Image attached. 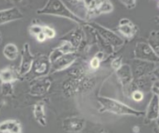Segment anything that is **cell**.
I'll return each instance as SVG.
<instances>
[{"label":"cell","mask_w":159,"mask_h":133,"mask_svg":"<svg viewBox=\"0 0 159 133\" xmlns=\"http://www.w3.org/2000/svg\"><path fill=\"white\" fill-rule=\"evenodd\" d=\"M33 116L34 119L40 126L47 125L46 114V104L43 101H40L34 104L33 107Z\"/></svg>","instance_id":"cell-18"},{"label":"cell","mask_w":159,"mask_h":133,"mask_svg":"<svg viewBox=\"0 0 159 133\" xmlns=\"http://www.w3.org/2000/svg\"><path fill=\"white\" fill-rule=\"evenodd\" d=\"M101 62V60L95 55V56L91 59L90 61H89V67H90L93 70H97V69L100 67Z\"/></svg>","instance_id":"cell-29"},{"label":"cell","mask_w":159,"mask_h":133,"mask_svg":"<svg viewBox=\"0 0 159 133\" xmlns=\"http://www.w3.org/2000/svg\"><path fill=\"white\" fill-rule=\"evenodd\" d=\"M130 97L134 101L141 102L144 99V94L143 92L139 91V90H134V91L130 92Z\"/></svg>","instance_id":"cell-27"},{"label":"cell","mask_w":159,"mask_h":133,"mask_svg":"<svg viewBox=\"0 0 159 133\" xmlns=\"http://www.w3.org/2000/svg\"><path fill=\"white\" fill-rule=\"evenodd\" d=\"M18 71L13 65H8L0 70V83H12L18 81L20 78Z\"/></svg>","instance_id":"cell-15"},{"label":"cell","mask_w":159,"mask_h":133,"mask_svg":"<svg viewBox=\"0 0 159 133\" xmlns=\"http://www.w3.org/2000/svg\"><path fill=\"white\" fill-rule=\"evenodd\" d=\"M87 25L94 29L98 36H99L100 38H102L110 46H112L113 48H117L123 44L124 40L123 38L112 30L108 29L101 24L95 23V22H90V23L87 24Z\"/></svg>","instance_id":"cell-3"},{"label":"cell","mask_w":159,"mask_h":133,"mask_svg":"<svg viewBox=\"0 0 159 133\" xmlns=\"http://www.w3.org/2000/svg\"><path fill=\"white\" fill-rule=\"evenodd\" d=\"M11 133H22V132H11Z\"/></svg>","instance_id":"cell-36"},{"label":"cell","mask_w":159,"mask_h":133,"mask_svg":"<svg viewBox=\"0 0 159 133\" xmlns=\"http://www.w3.org/2000/svg\"><path fill=\"white\" fill-rule=\"evenodd\" d=\"M0 37H1V32H0Z\"/></svg>","instance_id":"cell-37"},{"label":"cell","mask_w":159,"mask_h":133,"mask_svg":"<svg viewBox=\"0 0 159 133\" xmlns=\"http://www.w3.org/2000/svg\"><path fill=\"white\" fill-rule=\"evenodd\" d=\"M43 33L46 37V39H52L56 36V31L49 26L43 25Z\"/></svg>","instance_id":"cell-25"},{"label":"cell","mask_w":159,"mask_h":133,"mask_svg":"<svg viewBox=\"0 0 159 133\" xmlns=\"http://www.w3.org/2000/svg\"><path fill=\"white\" fill-rule=\"evenodd\" d=\"M2 43V37H0V44H1Z\"/></svg>","instance_id":"cell-35"},{"label":"cell","mask_w":159,"mask_h":133,"mask_svg":"<svg viewBox=\"0 0 159 133\" xmlns=\"http://www.w3.org/2000/svg\"><path fill=\"white\" fill-rule=\"evenodd\" d=\"M36 38L37 40H38V41L39 42H44L45 40H46V37L43 33V32H40V34H38V36H36Z\"/></svg>","instance_id":"cell-32"},{"label":"cell","mask_w":159,"mask_h":133,"mask_svg":"<svg viewBox=\"0 0 159 133\" xmlns=\"http://www.w3.org/2000/svg\"><path fill=\"white\" fill-rule=\"evenodd\" d=\"M120 3L123 4L127 9H133L136 7V1H120Z\"/></svg>","instance_id":"cell-30"},{"label":"cell","mask_w":159,"mask_h":133,"mask_svg":"<svg viewBox=\"0 0 159 133\" xmlns=\"http://www.w3.org/2000/svg\"><path fill=\"white\" fill-rule=\"evenodd\" d=\"M158 80L157 76H154L153 73L151 74L144 76L137 79H134L128 88V92H132L134 90H139L142 92H148L151 91L152 84L154 82Z\"/></svg>","instance_id":"cell-8"},{"label":"cell","mask_w":159,"mask_h":133,"mask_svg":"<svg viewBox=\"0 0 159 133\" xmlns=\"http://www.w3.org/2000/svg\"><path fill=\"white\" fill-rule=\"evenodd\" d=\"M34 60V56L30 51V44L28 43H25L21 51V61L19 69L18 70L20 77H23L29 73Z\"/></svg>","instance_id":"cell-9"},{"label":"cell","mask_w":159,"mask_h":133,"mask_svg":"<svg viewBox=\"0 0 159 133\" xmlns=\"http://www.w3.org/2000/svg\"><path fill=\"white\" fill-rule=\"evenodd\" d=\"M114 6L111 2L109 1H101L98 7L95 10L93 16L99 15L102 13H108L113 11Z\"/></svg>","instance_id":"cell-21"},{"label":"cell","mask_w":159,"mask_h":133,"mask_svg":"<svg viewBox=\"0 0 159 133\" xmlns=\"http://www.w3.org/2000/svg\"><path fill=\"white\" fill-rule=\"evenodd\" d=\"M78 55L76 52L67 53L60 58L55 60L54 63L51 64V69L54 71H61L68 69L71 65L75 63L76 60Z\"/></svg>","instance_id":"cell-11"},{"label":"cell","mask_w":159,"mask_h":133,"mask_svg":"<svg viewBox=\"0 0 159 133\" xmlns=\"http://www.w3.org/2000/svg\"><path fill=\"white\" fill-rule=\"evenodd\" d=\"M4 105H5V102L2 101V102H0V112H1V110L3 108Z\"/></svg>","instance_id":"cell-33"},{"label":"cell","mask_w":159,"mask_h":133,"mask_svg":"<svg viewBox=\"0 0 159 133\" xmlns=\"http://www.w3.org/2000/svg\"><path fill=\"white\" fill-rule=\"evenodd\" d=\"M1 92L5 97L11 96L13 93V86L12 83H2Z\"/></svg>","instance_id":"cell-24"},{"label":"cell","mask_w":159,"mask_h":133,"mask_svg":"<svg viewBox=\"0 0 159 133\" xmlns=\"http://www.w3.org/2000/svg\"><path fill=\"white\" fill-rule=\"evenodd\" d=\"M38 15L56 16L68 18L77 24H87L86 20L77 16L60 0H49L41 9L37 11Z\"/></svg>","instance_id":"cell-2"},{"label":"cell","mask_w":159,"mask_h":133,"mask_svg":"<svg viewBox=\"0 0 159 133\" xmlns=\"http://www.w3.org/2000/svg\"><path fill=\"white\" fill-rule=\"evenodd\" d=\"M156 64L157 63H155L135 59L133 63V68H131L134 79H137L139 77H144V76L151 74L158 69V67L156 65Z\"/></svg>","instance_id":"cell-7"},{"label":"cell","mask_w":159,"mask_h":133,"mask_svg":"<svg viewBox=\"0 0 159 133\" xmlns=\"http://www.w3.org/2000/svg\"><path fill=\"white\" fill-rule=\"evenodd\" d=\"M151 91L153 93V94L158 96V80L154 82V83L152 84Z\"/></svg>","instance_id":"cell-31"},{"label":"cell","mask_w":159,"mask_h":133,"mask_svg":"<svg viewBox=\"0 0 159 133\" xmlns=\"http://www.w3.org/2000/svg\"><path fill=\"white\" fill-rule=\"evenodd\" d=\"M73 52H76V51L74 50V49L73 48L72 46L69 43L62 41V44L60 46L56 47L52 51L49 56H48V59H49L51 64H52V63H54L55 60H57L62 55L67 54V53Z\"/></svg>","instance_id":"cell-19"},{"label":"cell","mask_w":159,"mask_h":133,"mask_svg":"<svg viewBox=\"0 0 159 133\" xmlns=\"http://www.w3.org/2000/svg\"><path fill=\"white\" fill-rule=\"evenodd\" d=\"M98 102L101 105L99 109L101 112H109L118 116H132L135 117H143L145 115L144 111L135 110L123 102L109 97H98Z\"/></svg>","instance_id":"cell-1"},{"label":"cell","mask_w":159,"mask_h":133,"mask_svg":"<svg viewBox=\"0 0 159 133\" xmlns=\"http://www.w3.org/2000/svg\"><path fill=\"white\" fill-rule=\"evenodd\" d=\"M86 126V121L82 117L73 116L68 117L62 121V127L68 133H79L82 132Z\"/></svg>","instance_id":"cell-10"},{"label":"cell","mask_w":159,"mask_h":133,"mask_svg":"<svg viewBox=\"0 0 159 133\" xmlns=\"http://www.w3.org/2000/svg\"><path fill=\"white\" fill-rule=\"evenodd\" d=\"M117 30L127 38H131L134 37L137 32V27L133 22L130 21V20L124 18L120 21Z\"/></svg>","instance_id":"cell-16"},{"label":"cell","mask_w":159,"mask_h":133,"mask_svg":"<svg viewBox=\"0 0 159 133\" xmlns=\"http://www.w3.org/2000/svg\"><path fill=\"white\" fill-rule=\"evenodd\" d=\"M18 120L9 119L0 122V133L9 132Z\"/></svg>","instance_id":"cell-23"},{"label":"cell","mask_w":159,"mask_h":133,"mask_svg":"<svg viewBox=\"0 0 159 133\" xmlns=\"http://www.w3.org/2000/svg\"><path fill=\"white\" fill-rule=\"evenodd\" d=\"M116 75L123 88L124 93L128 94V88L134 79L131 67L128 64H123L118 70L116 71Z\"/></svg>","instance_id":"cell-12"},{"label":"cell","mask_w":159,"mask_h":133,"mask_svg":"<svg viewBox=\"0 0 159 133\" xmlns=\"http://www.w3.org/2000/svg\"><path fill=\"white\" fill-rule=\"evenodd\" d=\"M51 86L52 80L47 76L34 79L30 84L29 93L33 97H41L47 93Z\"/></svg>","instance_id":"cell-6"},{"label":"cell","mask_w":159,"mask_h":133,"mask_svg":"<svg viewBox=\"0 0 159 133\" xmlns=\"http://www.w3.org/2000/svg\"><path fill=\"white\" fill-rule=\"evenodd\" d=\"M151 48L153 50L157 55L159 52V46H158V30H152L150 32V36L148 38V43Z\"/></svg>","instance_id":"cell-22"},{"label":"cell","mask_w":159,"mask_h":133,"mask_svg":"<svg viewBox=\"0 0 159 133\" xmlns=\"http://www.w3.org/2000/svg\"><path fill=\"white\" fill-rule=\"evenodd\" d=\"M158 106L159 99L158 96L153 94L149 102L148 109L145 112V121L147 122L157 121L158 119Z\"/></svg>","instance_id":"cell-17"},{"label":"cell","mask_w":159,"mask_h":133,"mask_svg":"<svg viewBox=\"0 0 159 133\" xmlns=\"http://www.w3.org/2000/svg\"><path fill=\"white\" fill-rule=\"evenodd\" d=\"M18 49L16 44L9 43L6 44L3 50V55L7 60H15L18 56Z\"/></svg>","instance_id":"cell-20"},{"label":"cell","mask_w":159,"mask_h":133,"mask_svg":"<svg viewBox=\"0 0 159 133\" xmlns=\"http://www.w3.org/2000/svg\"><path fill=\"white\" fill-rule=\"evenodd\" d=\"M43 31V25L38 24H32L29 27V32L32 35V36H37L38 34Z\"/></svg>","instance_id":"cell-26"},{"label":"cell","mask_w":159,"mask_h":133,"mask_svg":"<svg viewBox=\"0 0 159 133\" xmlns=\"http://www.w3.org/2000/svg\"><path fill=\"white\" fill-rule=\"evenodd\" d=\"M134 58L136 60L148 61L155 63H158V55L146 42H137L134 50Z\"/></svg>","instance_id":"cell-5"},{"label":"cell","mask_w":159,"mask_h":133,"mask_svg":"<svg viewBox=\"0 0 159 133\" xmlns=\"http://www.w3.org/2000/svg\"><path fill=\"white\" fill-rule=\"evenodd\" d=\"M100 133H109V132H108L107 130H102V131H101V132H100Z\"/></svg>","instance_id":"cell-34"},{"label":"cell","mask_w":159,"mask_h":133,"mask_svg":"<svg viewBox=\"0 0 159 133\" xmlns=\"http://www.w3.org/2000/svg\"><path fill=\"white\" fill-rule=\"evenodd\" d=\"M23 18L24 15L16 7L2 10L0 11V25L22 19Z\"/></svg>","instance_id":"cell-14"},{"label":"cell","mask_w":159,"mask_h":133,"mask_svg":"<svg viewBox=\"0 0 159 133\" xmlns=\"http://www.w3.org/2000/svg\"><path fill=\"white\" fill-rule=\"evenodd\" d=\"M83 39L84 32L80 27L73 29L60 38V40H62V41L69 43L72 46L73 48L74 49L75 51H76L77 49L81 47L83 42Z\"/></svg>","instance_id":"cell-13"},{"label":"cell","mask_w":159,"mask_h":133,"mask_svg":"<svg viewBox=\"0 0 159 133\" xmlns=\"http://www.w3.org/2000/svg\"><path fill=\"white\" fill-rule=\"evenodd\" d=\"M123 65V56H119L113 59L111 63V67L114 71H117Z\"/></svg>","instance_id":"cell-28"},{"label":"cell","mask_w":159,"mask_h":133,"mask_svg":"<svg viewBox=\"0 0 159 133\" xmlns=\"http://www.w3.org/2000/svg\"><path fill=\"white\" fill-rule=\"evenodd\" d=\"M51 71V62L48 57L46 55H40V56L34 58L32 63L31 69L27 74L23 77H28L30 76V79H34L39 77H46Z\"/></svg>","instance_id":"cell-4"}]
</instances>
